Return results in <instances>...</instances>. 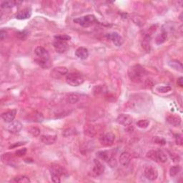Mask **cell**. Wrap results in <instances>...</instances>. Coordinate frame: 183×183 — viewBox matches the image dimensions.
Returning <instances> with one entry per match:
<instances>
[{"label":"cell","instance_id":"1","mask_svg":"<svg viewBox=\"0 0 183 183\" xmlns=\"http://www.w3.org/2000/svg\"><path fill=\"white\" fill-rule=\"evenodd\" d=\"M145 75L146 70L140 65L132 66L128 70V77L134 82H140Z\"/></svg>","mask_w":183,"mask_h":183},{"label":"cell","instance_id":"2","mask_svg":"<svg viewBox=\"0 0 183 183\" xmlns=\"http://www.w3.org/2000/svg\"><path fill=\"white\" fill-rule=\"evenodd\" d=\"M52 182H60L61 178L66 174V171L62 167L57 165H52L49 168Z\"/></svg>","mask_w":183,"mask_h":183},{"label":"cell","instance_id":"3","mask_svg":"<svg viewBox=\"0 0 183 183\" xmlns=\"http://www.w3.org/2000/svg\"><path fill=\"white\" fill-rule=\"evenodd\" d=\"M66 82L70 86L78 87L84 83L85 78L80 73L72 72L66 75Z\"/></svg>","mask_w":183,"mask_h":183},{"label":"cell","instance_id":"4","mask_svg":"<svg viewBox=\"0 0 183 183\" xmlns=\"http://www.w3.org/2000/svg\"><path fill=\"white\" fill-rule=\"evenodd\" d=\"M74 22L77 25H80L83 27H89L90 26L93 25L94 24L97 23V20L95 16L92 15H88L86 16H82L74 20Z\"/></svg>","mask_w":183,"mask_h":183},{"label":"cell","instance_id":"5","mask_svg":"<svg viewBox=\"0 0 183 183\" xmlns=\"http://www.w3.org/2000/svg\"><path fill=\"white\" fill-rule=\"evenodd\" d=\"M115 140V135L112 132H108L103 135L99 137V142L104 146L109 147L112 145Z\"/></svg>","mask_w":183,"mask_h":183},{"label":"cell","instance_id":"6","mask_svg":"<svg viewBox=\"0 0 183 183\" xmlns=\"http://www.w3.org/2000/svg\"><path fill=\"white\" fill-rule=\"evenodd\" d=\"M106 37H108V39H110L113 42V44L117 47L122 46L123 42H124L123 38L116 32L108 33V34H106Z\"/></svg>","mask_w":183,"mask_h":183},{"label":"cell","instance_id":"7","mask_svg":"<svg viewBox=\"0 0 183 183\" xmlns=\"http://www.w3.org/2000/svg\"><path fill=\"white\" fill-rule=\"evenodd\" d=\"M34 53L38 57L37 59L47 61L50 60V59H49L50 57H49V52H47V49L44 48V47L40 46L37 47L34 49Z\"/></svg>","mask_w":183,"mask_h":183},{"label":"cell","instance_id":"8","mask_svg":"<svg viewBox=\"0 0 183 183\" xmlns=\"http://www.w3.org/2000/svg\"><path fill=\"white\" fill-rule=\"evenodd\" d=\"M117 122L121 125L125 126V127H128L132 124L133 120L131 116L126 114H121L117 118Z\"/></svg>","mask_w":183,"mask_h":183},{"label":"cell","instance_id":"9","mask_svg":"<svg viewBox=\"0 0 183 183\" xmlns=\"http://www.w3.org/2000/svg\"><path fill=\"white\" fill-rule=\"evenodd\" d=\"M144 175L147 180L154 181L158 177V172L155 168L153 167H147L144 169Z\"/></svg>","mask_w":183,"mask_h":183},{"label":"cell","instance_id":"10","mask_svg":"<svg viewBox=\"0 0 183 183\" xmlns=\"http://www.w3.org/2000/svg\"><path fill=\"white\" fill-rule=\"evenodd\" d=\"M68 70L65 66H58L54 68L51 72V76L55 79H59L62 76L67 75Z\"/></svg>","mask_w":183,"mask_h":183},{"label":"cell","instance_id":"11","mask_svg":"<svg viewBox=\"0 0 183 183\" xmlns=\"http://www.w3.org/2000/svg\"><path fill=\"white\" fill-rule=\"evenodd\" d=\"M97 155L99 158H100L101 160L106 162H110L112 159L115 158V155L112 153V151L109 150H103V151H99L97 153Z\"/></svg>","mask_w":183,"mask_h":183},{"label":"cell","instance_id":"12","mask_svg":"<svg viewBox=\"0 0 183 183\" xmlns=\"http://www.w3.org/2000/svg\"><path fill=\"white\" fill-rule=\"evenodd\" d=\"M53 45L56 52L59 54L65 53L69 48L67 43H66V42L61 41V40H56V41L54 42Z\"/></svg>","mask_w":183,"mask_h":183},{"label":"cell","instance_id":"13","mask_svg":"<svg viewBox=\"0 0 183 183\" xmlns=\"http://www.w3.org/2000/svg\"><path fill=\"white\" fill-rule=\"evenodd\" d=\"M22 123L19 121H12V122H10L9 125L7 127L8 131L11 133H13V134H16V133L20 132V130H22Z\"/></svg>","mask_w":183,"mask_h":183},{"label":"cell","instance_id":"14","mask_svg":"<svg viewBox=\"0 0 183 183\" xmlns=\"http://www.w3.org/2000/svg\"><path fill=\"white\" fill-rule=\"evenodd\" d=\"M151 37L152 35L149 33H147L142 40L141 44L142 48L147 52H149L151 50Z\"/></svg>","mask_w":183,"mask_h":183},{"label":"cell","instance_id":"15","mask_svg":"<svg viewBox=\"0 0 183 183\" xmlns=\"http://www.w3.org/2000/svg\"><path fill=\"white\" fill-rule=\"evenodd\" d=\"M104 171V166L100 162L97 160H94V166L92 169V172L95 176H99L103 174Z\"/></svg>","mask_w":183,"mask_h":183},{"label":"cell","instance_id":"16","mask_svg":"<svg viewBox=\"0 0 183 183\" xmlns=\"http://www.w3.org/2000/svg\"><path fill=\"white\" fill-rule=\"evenodd\" d=\"M16 115V110H12L10 111H7L6 112L2 114L1 117L2 118L4 122L10 123L14 121Z\"/></svg>","mask_w":183,"mask_h":183},{"label":"cell","instance_id":"17","mask_svg":"<svg viewBox=\"0 0 183 183\" xmlns=\"http://www.w3.org/2000/svg\"><path fill=\"white\" fill-rule=\"evenodd\" d=\"M131 154L127 152H124L120 154V163L124 167H127L130 165V162H131Z\"/></svg>","mask_w":183,"mask_h":183},{"label":"cell","instance_id":"18","mask_svg":"<svg viewBox=\"0 0 183 183\" xmlns=\"http://www.w3.org/2000/svg\"><path fill=\"white\" fill-rule=\"evenodd\" d=\"M32 16V10H31L30 8H26L24 9L23 10L19 11V12L16 14L15 17L17 20H27V19L30 18V16Z\"/></svg>","mask_w":183,"mask_h":183},{"label":"cell","instance_id":"19","mask_svg":"<svg viewBox=\"0 0 183 183\" xmlns=\"http://www.w3.org/2000/svg\"><path fill=\"white\" fill-rule=\"evenodd\" d=\"M56 135H42L40 137L41 141L43 142L44 144L47 145H50V144H53L55 143L57 140Z\"/></svg>","mask_w":183,"mask_h":183},{"label":"cell","instance_id":"20","mask_svg":"<svg viewBox=\"0 0 183 183\" xmlns=\"http://www.w3.org/2000/svg\"><path fill=\"white\" fill-rule=\"evenodd\" d=\"M166 120L172 126L174 127H178L181 124V117L180 116H176V115H169L166 118Z\"/></svg>","mask_w":183,"mask_h":183},{"label":"cell","instance_id":"21","mask_svg":"<svg viewBox=\"0 0 183 183\" xmlns=\"http://www.w3.org/2000/svg\"><path fill=\"white\" fill-rule=\"evenodd\" d=\"M75 55L81 59H86L89 56V52L87 48L81 47L75 51Z\"/></svg>","mask_w":183,"mask_h":183},{"label":"cell","instance_id":"22","mask_svg":"<svg viewBox=\"0 0 183 183\" xmlns=\"http://www.w3.org/2000/svg\"><path fill=\"white\" fill-rule=\"evenodd\" d=\"M22 2L20 1H4L2 3L1 7L2 9H10L18 4H22Z\"/></svg>","mask_w":183,"mask_h":183},{"label":"cell","instance_id":"23","mask_svg":"<svg viewBox=\"0 0 183 183\" xmlns=\"http://www.w3.org/2000/svg\"><path fill=\"white\" fill-rule=\"evenodd\" d=\"M168 65H169V66H170V67L175 69V70H176L180 71V72H182V63L178 60H175V59L170 60L168 62Z\"/></svg>","mask_w":183,"mask_h":183},{"label":"cell","instance_id":"24","mask_svg":"<svg viewBox=\"0 0 183 183\" xmlns=\"http://www.w3.org/2000/svg\"><path fill=\"white\" fill-rule=\"evenodd\" d=\"M157 152V158H158V162L165 163L167 161V157L166 154L161 149H158Z\"/></svg>","mask_w":183,"mask_h":183},{"label":"cell","instance_id":"25","mask_svg":"<svg viewBox=\"0 0 183 183\" xmlns=\"http://www.w3.org/2000/svg\"><path fill=\"white\" fill-rule=\"evenodd\" d=\"M166 39H167V32H166L165 31H162L160 34H159L158 36L156 37L155 42L157 44L160 45L163 44L164 42L166 41Z\"/></svg>","mask_w":183,"mask_h":183},{"label":"cell","instance_id":"26","mask_svg":"<svg viewBox=\"0 0 183 183\" xmlns=\"http://www.w3.org/2000/svg\"><path fill=\"white\" fill-rule=\"evenodd\" d=\"M96 133V130L94 129V127L92 125H87L85 127V134L88 137H93L94 136H95Z\"/></svg>","mask_w":183,"mask_h":183},{"label":"cell","instance_id":"27","mask_svg":"<svg viewBox=\"0 0 183 183\" xmlns=\"http://www.w3.org/2000/svg\"><path fill=\"white\" fill-rule=\"evenodd\" d=\"M11 182L15 183H27L30 182L31 180L27 176H18V177L14 178L12 180H11Z\"/></svg>","mask_w":183,"mask_h":183},{"label":"cell","instance_id":"28","mask_svg":"<svg viewBox=\"0 0 183 183\" xmlns=\"http://www.w3.org/2000/svg\"><path fill=\"white\" fill-rule=\"evenodd\" d=\"M37 65H39L42 68H49L51 66V62L50 60L47 61V60H42V59H35Z\"/></svg>","mask_w":183,"mask_h":183},{"label":"cell","instance_id":"29","mask_svg":"<svg viewBox=\"0 0 183 183\" xmlns=\"http://www.w3.org/2000/svg\"><path fill=\"white\" fill-rule=\"evenodd\" d=\"M66 101L70 104H76L79 101V97L75 94H70L66 97Z\"/></svg>","mask_w":183,"mask_h":183},{"label":"cell","instance_id":"30","mask_svg":"<svg viewBox=\"0 0 183 183\" xmlns=\"http://www.w3.org/2000/svg\"><path fill=\"white\" fill-rule=\"evenodd\" d=\"M75 134H76V130L75 129V128L70 127V128H67V129L64 130L62 135L65 137H70V136H72V135H74Z\"/></svg>","mask_w":183,"mask_h":183},{"label":"cell","instance_id":"31","mask_svg":"<svg viewBox=\"0 0 183 183\" xmlns=\"http://www.w3.org/2000/svg\"><path fill=\"white\" fill-rule=\"evenodd\" d=\"M180 171V167L179 165H175L173 167H170V175L171 177H175L176 175H178V173Z\"/></svg>","mask_w":183,"mask_h":183},{"label":"cell","instance_id":"32","mask_svg":"<svg viewBox=\"0 0 183 183\" xmlns=\"http://www.w3.org/2000/svg\"><path fill=\"white\" fill-rule=\"evenodd\" d=\"M28 132H29L30 134L32 135V136L37 137L40 135L41 131H40V130L39 129V128H37L36 127H31L29 128V129H28Z\"/></svg>","mask_w":183,"mask_h":183},{"label":"cell","instance_id":"33","mask_svg":"<svg viewBox=\"0 0 183 183\" xmlns=\"http://www.w3.org/2000/svg\"><path fill=\"white\" fill-rule=\"evenodd\" d=\"M149 125V122L147 120H141L137 122V126L141 129H145Z\"/></svg>","mask_w":183,"mask_h":183},{"label":"cell","instance_id":"34","mask_svg":"<svg viewBox=\"0 0 183 183\" xmlns=\"http://www.w3.org/2000/svg\"><path fill=\"white\" fill-rule=\"evenodd\" d=\"M147 157L150 160L158 162V158H157V152L156 150H150L147 153Z\"/></svg>","mask_w":183,"mask_h":183},{"label":"cell","instance_id":"35","mask_svg":"<svg viewBox=\"0 0 183 183\" xmlns=\"http://www.w3.org/2000/svg\"><path fill=\"white\" fill-rule=\"evenodd\" d=\"M27 36H28V32L27 30H24V31H22V32H18L17 33H16V37L20 38V39L22 40L25 39L27 37Z\"/></svg>","mask_w":183,"mask_h":183},{"label":"cell","instance_id":"36","mask_svg":"<svg viewBox=\"0 0 183 183\" xmlns=\"http://www.w3.org/2000/svg\"><path fill=\"white\" fill-rule=\"evenodd\" d=\"M55 39L57 40H61V41H64V42H66L68 40H70L71 39V37L68 35L64 34V35H57V36H55Z\"/></svg>","mask_w":183,"mask_h":183},{"label":"cell","instance_id":"37","mask_svg":"<svg viewBox=\"0 0 183 183\" xmlns=\"http://www.w3.org/2000/svg\"><path fill=\"white\" fill-rule=\"evenodd\" d=\"M171 89H172V88H171L170 86L160 87L158 89V92H160V93H167V92L171 91Z\"/></svg>","mask_w":183,"mask_h":183},{"label":"cell","instance_id":"38","mask_svg":"<svg viewBox=\"0 0 183 183\" xmlns=\"http://www.w3.org/2000/svg\"><path fill=\"white\" fill-rule=\"evenodd\" d=\"M175 142H176V144H177V145H182V143H183V140H182V135H180V134H177L175 135Z\"/></svg>","mask_w":183,"mask_h":183},{"label":"cell","instance_id":"39","mask_svg":"<svg viewBox=\"0 0 183 183\" xmlns=\"http://www.w3.org/2000/svg\"><path fill=\"white\" fill-rule=\"evenodd\" d=\"M34 120H34L35 122H42V121H43L44 117L41 113L36 112H35V115H34Z\"/></svg>","mask_w":183,"mask_h":183},{"label":"cell","instance_id":"40","mask_svg":"<svg viewBox=\"0 0 183 183\" xmlns=\"http://www.w3.org/2000/svg\"><path fill=\"white\" fill-rule=\"evenodd\" d=\"M27 153V149L26 148H23V149H18L17 151H16V156H19V157H22L23 155H25V154Z\"/></svg>","mask_w":183,"mask_h":183},{"label":"cell","instance_id":"41","mask_svg":"<svg viewBox=\"0 0 183 183\" xmlns=\"http://www.w3.org/2000/svg\"><path fill=\"white\" fill-rule=\"evenodd\" d=\"M26 144L25 142H16V143L12 144V145H11L9 147V148L11 149V148H14V147H20L22 145H24V144Z\"/></svg>","mask_w":183,"mask_h":183},{"label":"cell","instance_id":"42","mask_svg":"<svg viewBox=\"0 0 183 183\" xmlns=\"http://www.w3.org/2000/svg\"><path fill=\"white\" fill-rule=\"evenodd\" d=\"M177 83L178 86L180 87H183V78L182 77L178 78Z\"/></svg>","mask_w":183,"mask_h":183},{"label":"cell","instance_id":"43","mask_svg":"<svg viewBox=\"0 0 183 183\" xmlns=\"http://www.w3.org/2000/svg\"><path fill=\"white\" fill-rule=\"evenodd\" d=\"M6 36H7V32H5V31L2 30L1 32H0V38H1V39L3 40L4 38L6 37Z\"/></svg>","mask_w":183,"mask_h":183}]
</instances>
